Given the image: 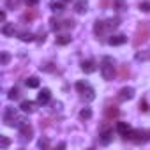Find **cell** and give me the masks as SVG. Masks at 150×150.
<instances>
[{
	"instance_id": "7a4b0ae2",
	"label": "cell",
	"mask_w": 150,
	"mask_h": 150,
	"mask_svg": "<svg viewBox=\"0 0 150 150\" xmlns=\"http://www.w3.org/2000/svg\"><path fill=\"white\" fill-rule=\"evenodd\" d=\"M148 37H150V25H148L146 21H141V25L136 28V34H134V39H132V44H134V46H139V44H143Z\"/></svg>"
},
{
	"instance_id": "4fadbf2b",
	"label": "cell",
	"mask_w": 150,
	"mask_h": 150,
	"mask_svg": "<svg viewBox=\"0 0 150 150\" xmlns=\"http://www.w3.org/2000/svg\"><path fill=\"white\" fill-rule=\"evenodd\" d=\"M14 117H16V111H14V108H7V110H6V113H4V122L9 125V124L14 120Z\"/></svg>"
},
{
	"instance_id": "d4e9b609",
	"label": "cell",
	"mask_w": 150,
	"mask_h": 150,
	"mask_svg": "<svg viewBox=\"0 0 150 150\" xmlns=\"http://www.w3.org/2000/svg\"><path fill=\"white\" fill-rule=\"evenodd\" d=\"M120 80H125L127 76H129V69H127V65H120Z\"/></svg>"
},
{
	"instance_id": "ffe728a7",
	"label": "cell",
	"mask_w": 150,
	"mask_h": 150,
	"mask_svg": "<svg viewBox=\"0 0 150 150\" xmlns=\"http://www.w3.org/2000/svg\"><path fill=\"white\" fill-rule=\"evenodd\" d=\"M20 39H21L23 42H32L35 37H34L32 32H20Z\"/></svg>"
},
{
	"instance_id": "6da1fadb",
	"label": "cell",
	"mask_w": 150,
	"mask_h": 150,
	"mask_svg": "<svg viewBox=\"0 0 150 150\" xmlns=\"http://www.w3.org/2000/svg\"><path fill=\"white\" fill-rule=\"evenodd\" d=\"M99 69H101L103 78H104L106 81H111L113 76H115V60H113L111 57H103Z\"/></svg>"
},
{
	"instance_id": "ac0fdd59",
	"label": "cell",
	"mask_w": 150,
	"mask_h": 150,
	"mask_svg": "<svg viewBox=\"0 0 150 150\" xmlns=\"http://www.w3.org/2000/svg\"><path fill=\"white\" fill-rule=\"evenodd\" d=\"M138 62H145V60H150V48L146 50V51H139V53H136V57H134Z\"/></svg>"
},
{
	"instance_id": "d6986e66",
	"label": "cell",
	"mask_w": 150,
	"mask_h": 150,
	"mask_svg": "<svg viewBox=\"0 0 150 150\" xmlns=\"http://www.w3.org/2000/svg\"><path fill=\"white\" fill-rule=\"evenodd\" d=\"M2 34H4V35H7V37L14 35V25H13V23H6V25H4V28H2Z\"/></svg>"
},
{
	"instance_id": "ee69618b",
	"label": "cell",
	"mask_w": 150,
	"mask_h": 150,
	"mask_svg": "<svg viewBox=\"0 0 150 150\" xmlns=\"http://www.w3.org/2000/svg\"><path fill=\"white\" fill-rule=\"evenodd\" d=\"M62 2H72V0H62Z\"/></svg>"
},
{
	"instance_id": "d590c367",
	"label": "cell",
	"mask_w": 150,
	"mask_h": 150,
	"mask_svg": "<svg viewBox=\"0 0 150 150\" xmlns=\"http://www.w3.org/2000/svg\"><path fill=\"white\" fill-rule=\"evenodd\" d=\"M25 4H27L28 7H35V6L39 4V0H25Z\"/></svg>"
},
{
	"instance_id": "74e56055",
	"label": "cell",
	"mask_w": 150,
	"mask_h": 150,
	"mask_svg": "<svg viewBox=\"0 0 150 150\" xmlns=\"http://www.w3.org/2000/svg\"><path fill=\"white\" fill-rule=\"evenodd\" d=\"M39 148H48V141L46 139H41L39 141Z\"/></svg>"
},
{
	"instance_id": "277c9868",
	"label": "cell",
	"mask_w": 150,
	"mask_h": 150,
	"mask_svg": "<svg viewBox=\"0 0 150 150\" xmlns=\"http://www.w3.org/2000/svg\"><path fill=\"white\" fill-rule=\"evenodd\" d=\"M94 32H96V35H97L99 39H103L104 35H108L110 28H108L106 21H96V25H94Z\"/></svg>"
},
{
	"instance_id": "1f68e13d",
	"label": "cell",
	"mask_w": 150,
	"mask_h": 150,
	"mask_svg": "<svg viewBox=\"0 0 150 150\" xmlns=\"http://www.w3.org/2000/svg\"><path fill=\"white\" fill-rule=\"evenodd\" d=\"M139 9H141L143 13H150V2H141V4H139Z\"/></svg>"
},
{
	"instance_id": "ba28073f",
	"label": "cell",
	"mask_w": 150,
	"mask_h": 150,
	"mask_svg": "<svg viewBox=\"0 0 150 150\" xmlns=\"http://www.w3.org/2000/svg\"><path fill=\"white\" fill-rule=\"evenodd\" d=\"M50 99H51L50 88H42V90L37 94V103H39V104H46V103H50Z\"/></svg>"
},
{
	"instance_id": "f546056e",
	"label": "cell",
	"mask_w": 150,
	"mask_h": 150,
	"mask_svg": "<svg viewBox=\"0 0 150 150\" xmlns=\"http://www.w3.org/2000/svg\"><path fill=\"white\" fill-rule=\"evenodd\" d=\"M87 87H88V83H87V81H78V83H76V90H78L80 94H81Z\"/></svg>"
},
{
	"instance_id": "cb8c5ba5",
	"label": "cell",
	"mask_w": 150,
	"mask_h": 150,
	"mask_svg": "<svg viewBox=\"0 0 150 150\" xmlns=\"http://www.w3.org/2000/svg\"><path fill=\"white\" fill-rule=\"evenodd\" d=\"M90 117H92V110H90V108H83V110L80 111V118H81V120H88Z\"/></svg>"
},
{
	"instance_id": "ab89813d",
	"label": "cell",
	"mask_w": 150,
	"mask_h": 150,
	"mask_svg": "<svg viewBox=\"0 0 150 150\" xmlns=\"http://www.w3.org/2000/svg\"><path fill=\"white\" fill-rule=\"evenodd\" d=\"M53 108H55V110H58V111H60V108H62V103H55V104H53Z\"/></svg>"
},
{
	"instance_id": "f1b7e54d",
	"label": "cell",
	"mask_w": 150,
	"mask_h": 150,
	"mask_svg": "<svg viewBox=\"0 0 150 150\" xmlns=\"http://www.w3.org/2000/svg\"><path fill=\"white\" fill-rule=\"evenodd\" d=\"M7 97H9L11 101L18 99V97H20V90H18V88H11V90H9V94H7Z\"/></svg>"
},
{
	"instance_id": "2e32d148",
	"label": "cell",
	"mask_w": 150,
	"mask_h": 150,
	"mask_svg": "<svg viewBox=\"0 0 150 150\" xmlns=\"http://www.w3.org/2000/svg\"><path fill=\"white\" fill-rule=\"evenodd\" d=\"M117 131H118L122 136H125V134L131 131V125H129L127 122H118V124H117Z\"/></svg>"
},
{
	"instance_id": "8d00e7d4",
	"label": "cell",
	"mask_w": 150,
	"mask_h": 150,
	"mask_svg": "<svg viewBox=\"0 0 150 150\" xmlns=\"http://www.w3.org/2000/svg\"><path fill=\"white\" fill-rule=\"evenodd\" d=\"M139 110H141V111H146V110H148V104H146V101H141V103H139Z\"/></svg>"
},
{
	"instance_id": "4dcf8cb0",
	"label": "cell",
	"mask_w": 150,
	"mask_h": 150,
	"mask_svg": "<svg viewBox=\"0 0 150 150\" xmlns=\"http://www.w3.org/2000/svg\"><path fill=\"white\" fill-rule=\"evenodd\" d=\"M18 4H20V0H6V6H7V9H14Z\"/></svg>"
},
{
	"instance_id": "5bb4252c",
	"label": "cell",
	"mask_w": 150,
	"mask_h": 150,
	"mask_svg": "<svg viewBox=\"0 0 150 150\" xmlns=\"http://www.w3.org/2000/svg\"><path fill=\"white\" fill-rule=\"evenodd\" d=\"M81 96H83V99H87V101H94V99H96V92H94V88H92L90 85L81 92Z\"/></svg>"
},
{
	"instance_id": "e575fe53",
	"label": "cell",
	"mask_w": 150,
	"mask_h": 150,
	"mask_svg": "<svg viewBox=\"0 0 150 150\" xmlns=\"http://www.w3.org/2000/svg\"><path fill=\"white\" fill-rule=\"evenodd\" d=\"M62 27L64 28H72L74 27V21L72 20H65V21H62Z\"/></svg>"
},
{
	"instance_id": "83f0119b",
	"label": "cell",
	"mask_w": 150,
	"mask_h": 150,
	"mask_svg": "<svg viewBox=\"0 0 150 150\" xmlns=\"http://www.w3.org/2000/svg\"><path fill=\"white\" fill-rule=\"evenodd\" d=\"M50 23H51V28H53V30H60V28H64V27H62V21H58V20H55V18H51Z\"/></svg>"
},
{
	"instance_id": "7402d4cb",
	"label": "cell",
	"mask_w": 150,
	"mask_h": 150,
	"mask_svg": "<svg viewBox=\"0 0 150 150\" xmlns=\"http://www.w3.org/2000/svg\"><path fill=\"white\" fill-rule=\"evenodd\" d=\"M113 6H115L117 11H125L127 9V2H125V0H115Z\"/></svg>"
},
{
	"instance_id": "8992f818",
	"label": "cell",
	"mask_w": 150,
	"mask_h": 150,
	"mask_svg": "<svg viewBox=\"0 0 150 150\" xmlns=\"http://www.w3.org/2000/svg\"><path fill=\"white\" fill-rule=\"evenodd\" d=\"M118 113H120V110H118L115 104H108V106L104 108V117H106L108 120H113V118H117V117H118Z\"/></svg>"
},
{
	"instance_id": "484cf974",
	"label": "cell",
	"mask_w": 150,
	"mask_h": 150,
	"mask_svg": "<svg viewBox=\"0 0 150 150\" xmlns=\"http://www.w3.org/2000/svg\"><path fill=\"white\" fill-rule=\"evenodd\" d=\"M51 11L62 13V11H64V4H62V2H53V4H51Z\"/></svg>"
},
{
	"instance_id": "7bdbcfd3",
	"label": "cell",
	"mask_w": 150,
	"mask_h": 150,
	"mask_svg": "<svg viewBox=\"0 0 150 150\" xmlns=\"http://www.w3.org/2000/svg\"><path fill=\"white\" fill-rule=\"evenodd\" d=\"M108 4V0H103V6H106Z\"/></svg>"
},
{
	"instance_id": "52a82bcc",
	"label": "cell",
	"mask_w": 150,
	"mask_h": 150,
	"mask_svg": "<svg viewBox=\"0 0 150 150\" xmlns=\"http://www.w3.org/2000/svg\"><path fill=\"white\" fill-rule=\"evenodd\" d=\"M132 97H134V88H131V87H125L118 92V101H129Z\"/></svg>"
},
{
	"instance_id": "4316f807",
	"label": "cell",
	"mask_w": 150,
	"mask_h": 150,
	"mask_svg": "<svg viewBox=\"0 0 150 150\" xmlns=\"http://www.w3.org/2000/svg\"><path fill=\"white\" fill-rule=\"evenodd\" d=\"M34 18H35V11H30V13H25L21 16V21H32Z\"/></svg>"
},
{
	"instance_id": "8fae6325",
	"label": "cell",
	"mask_w": 150,
	"mask_h": 150,
	"mask_svg": "<svg viewBox=\"0 0 150 150\" xmlns=\"http://www.w3.org/2000/svg\"><path fill=\"white\" fill-rule=\"evenodd\" d=\"M81 71L87 72V74H92V72L96 71V64H94V60H85V62H81Z\"/></svg>"
},
{
	"instance_id": "7c38bea8",
	"label": "cell",
	"mask_w": 150,
	"mask_h": 150,
	"mask_svg": "<svg viewBox=\"0 0 150 150\" xmlns=\"http://www.w3.org/2000/svg\"><path fill=\"white\" fill-rule=\"evenodd\" d=\"M87 7H88V4H87V0H76V2H74V11L76 13H85L87 11Z\"/></svg>"
},
{
	"instance_id": "d6a6232c",
	"label": "cell",
	"mask_w": 150,
	"mask_h": 150,
	"mask_svg": "<svg viewBox=\"0 0 150 150\" xmlns=\"http://www.w3.org/2000/svg\"><path fill=\"white\" fill-rule=\"evenodd\" d=\"M9 145H11V141H9L6 136H2V138H0V146H2V148H7Z\"/></svg>"
},
{
	"instance_id": "3957f363",
	"label": "cell",
	"mask_w": 150,
	"mask_h": 150,
	"mask_svg": "<svg viewBox=\"0 0 150 150\" xmlns=\"http://www.w3.org/2000/svg\"><path fill=\"white\" fill-rule=\"evenodd\" d=\"M124 138H125V139H129V141H132V143H141V141H145V139H146V134H145V131L131 129Z\"/></svg>"
},
{
	"instance_id": "5b68a950",
	"label": "cell",
	"mask_w": 150,
	"mask_h": 150,
	"mask_svg": "<svg viewBox=\"0 0 150 150\" xmlns=\"http://www.w3.org/2000/svg\"><path fill=\"white\" fill-rule=\"evenodd\" d=\"M18 131H20V136H21L23 139H28V141L32 139V134H34V129H32V125H30L28 122H27V124H23V125H21V127L18 129Z\"/></svg>"
},
{
	"instance_id": "44dd1931",
	"label": "cell",
	"mask_w": 150,
	"mask_h": 150,
	"mask_svg": "<svg viewBox=\"0 0 150 150\" xmlns=\"http://www.w3.org/2000/svg\"><path fill=\"white\" fill-rule=\"evenodd\" d=\"M27 87H28V88H37V87H39V78L30 76V78L27 80Z\"/></svg>"
},
{
	"instance_id": "60d3db41",
	"label": "cell",
	"mask_w": 150,
	"mask_h": 150,
	"mask_svg": "<svg viewBox=\"0 0 150 150\" xmlns=\"http://www.w3.org/2000/svg\"><path fill=\"white\" fill-rule=\"evenodd\" d=\"M0 20H2V21H6V13H4V11L0 13Z\"/></svg>"
},
{
	"instance_id": "836d02e7",
	"label": "cell",
	"mask_w": 150,
	"mask_h": 150,
	"mask_svg": "<svg viewBox=\"0 0 150 150\" xmlns=\"http://www.w3.org/2000/svg\"><path fill=\"white\" fill-rule=\"evenodd\" d=\"M9 58H11V57H9V53H6V51H4V53H2V58H0L2 65H7V64H9Z\"/></svg>"
},
{
	"instance_id": "30bf717a",
	"label": "cell",
	"mask_w": 150,
	"mask_h": 150,
	"mask_svg": "<svg viewBox=\"0 0 150 150\" xmlns=\"http://www.w3.org/2000/svg\"><path fill=\"white\" fill-rule=\"evenodd\" d=\"M99 136H101L99 139H101V143H103V145H110V143H111V139H113V131H111V129H104Z\"/></svg>"
},
{
	"instance_id": "e0dca14e",
	"label": "cell",
	"mask_w": 150,
	"mask_h": 150,
	"mask_svg": "<svg viewBox=\"0 0 150 150\" xmlns=\"http://www.w3.org/2000/svg\"><path fill=\"white\" fill-rule=\"evenodd\" d=\"M20 108H21V111H25V113H32V111H34V103H32V101H21Z\"/></svg>"
},
{
	"instance_id": "b9f144b4",
	"label": "cell",
	"mask_w": 150,
	"mask_h": 150,
	"mask_svg": "<svg viewBox=\"0 0 150 150\" xmlns=\"http://www.w3.org/2000/svg\"><path fill=\"white\" fill-rule=\"evenodd\" d=\"M145 134H146V139H150V131H145Z\"/></svg>"
},
{
	"instance_id": "f35d334b",
	"label": "cell",
	"mask_w": 150,
	"mask_h": 150,
	"mask_svg": "<svg viewBox=\"0 0 150 150\" xmlns=\"http://www.w3.org/2000/svg\"><path fill=\"white\" fill-rule=\"evenodd\" d=\"M44 39H46V34H41V35H39V39H37V41H39V42H44Z\"/></svg>"
},
{
	"instance_id": "9c48e42d",
	"label": "cell",
	"mask_w": 150,
	"mask_h": 150,
	"mask_svg": "<svg viewBox=\"0 0 150 150\" xmlns=\"http://www.w3.org/2000/svg\"><path fill=\"white\" fill-rule=\"evenodd\" d=\"M127 41V35H124V34H118V35H113V37H110L108 39V44H111V46H120V44H124Z\"/></svg>"
},
{
	"instance_id": "9a60e30c",
	"label": "cell",
	"mask_w": 150,
	"mask_h": 150,
	"mask_svg": "<svg viewBox=\"0 0 150 150\" xmlns=\"http://www.w3.org/2000/svg\"><path fill=\"white\" fill-rule=\"evenodd\" d=\"M72 41V37L69 35V34H62V35H57V44H60V46H65V44H69Z\"/></svg>"
},
{
	"instance_id": "603a6c76",
	"label": "cell",
	"mask_w": 150,
	"mask_h": 150,
	"mask_svg": "<svg viewBox=\"0 0 150 150\" xmlns=\"http://www.w3.org/2000/svg\"><path fill=\"white\" fill-rule=\"evenodd\" d=\"M106 25H108V28H110V30H115V28L120 25V20H118V18H111V20H108V21H106Z\"/></svg>"
}]
</instances>
